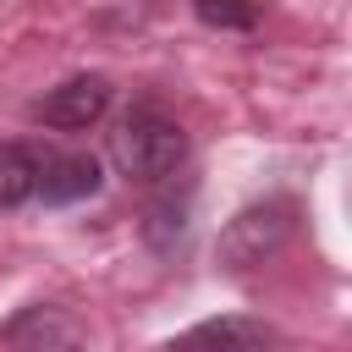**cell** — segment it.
Masks as SVG:
<instances>
[{
  "label": "cell",
  "mask_w": 352,
  "mask_h": 352,
  "mask_svg": "<svg viewBox=\"0 0 352 352\" xmlns=\"http://www.w3.org/2000/svg\"><path fill=\"white\" fill-rule=\"evenodd\" d=\"M110 160L132 182H165L187 160V132L160 104H132L110 132Z\"/></svg>",
  "instance_id": "obj_1"
},
{
  "label": "cell",
  "mask_w": 352,
  "mask_h": 352,
  "mask_svg": "<svg viewBox=\"0 0 352 352\" xmlns=\"http://www.w3.org/2000/svg\"><path fill=\"white\" fill-rule=\"evenodd\" d=\"M297 236V204L292 198H258L248 209H236L220 236H214V264L226 275H248V270H264L270 258L286 253V242Z\"/></svg>",
  "instance_id": "obj_2"
},
{
  "label": "cell",
  "mask_w": 352,
  "mask_h": 352,
  "mask_svg": "<svg viewBox=\"0 0 352 352\" xmlns=\"http://www.w3.org/2000/svg\"><path fill=\"white\" fill-rule=\"evenodd\" d=\"M104 110H110V82H104V77H66L60 88H50V94L33 104V116H38L44 126H60V132H82V126H94Z\"/></svg>",
  "instance_id": "obj_3"
},
{
  "label": "cell",
  "mask_w": 352,
  "mask_h": 352,
  "mask_svg": "<svg viewBox=\"0 0 352 352\" xmlns=\"http://www.w3.org/2000/svg\"><path fill=\"white\" fill-rule=\"evenodd\" d=\"M77 341H88V330H82L66 308H50V302H33V308H22L16 319L0 324V346L44 352V346H77Z\"/></svg>",
  "instance_id": "obj_4"
},
{
  "label": "cell",
  "mask_w": 352,
  "mask_h": 352,
  "mask_svg": "<svg viewBox=\"0 0 352 352\" xmlns=\"http://www.w3.org/2000/svg\"><path fill=\"white\" fill-rule=\"evenodd\" d=\"M99 160L94 154H44V165H38V192L33 198H44V204H82V198H94L99 192Z\"/></svg>",
  "instance_id": "obj_5"
},
{
  "label": "cell",
  "mask_w": 352,
  "mask_h": 352,
  "mask_svg": "<svg viewBox=\"0 0 352 352\" xmlns=\"http://www.w3.org/2000/svg\"><path fill=\"white\" fill-rule=\"evenodd\" d=\"M38 165L44 154L28 143H0V209H22L38 192Z\"/></svg>",
  "instance_id": "obj_6"
},
{
  "label": "cell",
  "mask_w": 352,
  "mask_h": 352,
  "mask_svg": "<svg viewBox=\"0 0 352 352\" xmlns=\"http://www.w3.org/2000/svg\"><path fill=\"white\" fill-rule=\"evenodd\" d=\"M182 231H187V198L165 192V198H154V204L143 209V242H148L154 253H170V248L182 242Z\"/></svg>",
  "instance_id": "obj_7"
},
{
  "label": "cell",
  "mask_w": 352,
  "mask_h": 352,
  "mask_svg": "<svg viewBox=\"0 0 352 352\" xmlns=\"http://www.w3.org/2000/svg\"><path fill=\"white\" fill-rule=\"evenodd\" d=\"M187 341H236V346H270V341H280V330H275V324H264V319H204V324H192V330H187Z\"/></svg>",
  "instance_id": "obj_8"
},
{
  "label": "cell",
  "mask_w": 352,
  "mask_h": 352,
  "mask_svg": "<svg viewBox=\"0 0 352 352\" xmlns=\"http://www.w3.org/2000/svg\"><path fill=\"white\" fill-rule=\"evenodd\" d=\"M192 11H198L204 28H231V33L258 28V6L253 0H192Z\"/></svg>",
  "instance_id": "obj_9"
}]
</instances>
